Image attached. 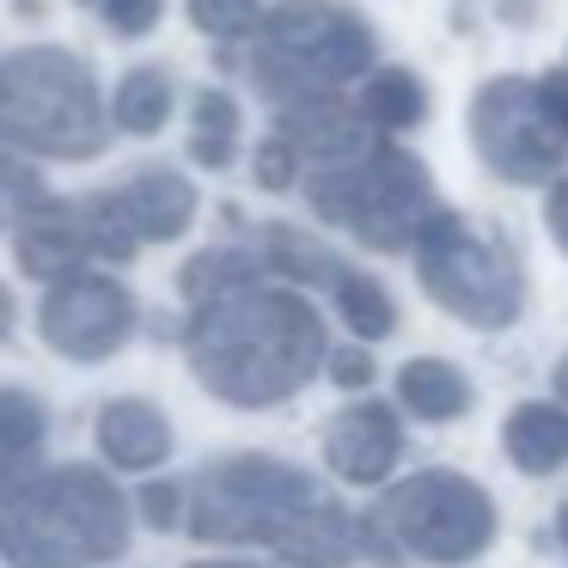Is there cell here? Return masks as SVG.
Masks as SVG:
<instances>
[{
  "mask_svg": "<svg viewBox=\"0 0 568 568\" xmlns=\"http://www.w3.org/2000/svg\"><path fill=\"white\" fill-rule=\"evenodd\" d=\"M300 172H306V160H300V148L282 135V129H275V135L257 148V184H263V190H287Z\"/></svg>",
  "mask_w": 568,
  "mask_h": 568,
  "instance_id": "cell-27",
  "label": "cell"
},
{
  "mask_svg": "<svg viewBox=\"0 0 568 568\" xmlns=\"http://www.w3.org/2000/svg\"><path fill=\"white\" fill-rule=\"evenodd\" d=\"M87 7H99L104 26L123 31V38H148V31L160 26V7H165V0H87Z\"/></svg>",
  "mask_w": 568,
  "mask_h": 568,
  "instance_id": "cell-28",
  "label": "cell"
},
{
  "mask_svg": "<svg viewBox=\"0 0 568 568\" xmlns=\"http://www.w3.org/2000/svg\"><path fill=\"white\" fill-rule=\"evenodd\" d=\"M257 257L270 263V270L306 282V287H336V282H343V263H336L318 239L294 233V226H270V233L257 239Z\"/></svg>",
  "mask_w": 568,
  "mask_h": 568,
  "instance_id": "cell-20",
  "label": "cell"
},
{
  "mask_svg": "<svg viewBox=\"0 0 568 568\" xmlns=\"http://www.w3.org/2000/svg\"><path fill=\"white\" fill-rule=\"evenodd\" d=\"M501 446L526 477H550L568 465V404H519L501 428Z\"/></svg>",
  "mask_w": 568,
  "mask_h": 568,
  "instance_id": "cell-17",
  "label": "cell"
},
{
  "mask_svg": "<svg viewBox=\"0 0 568 568\" xmlns=\"http://www.w3.org/2000/svg\"><path fill=\"white\" fill-rule=\"evenodd\" d=\"M141 514H148V526L172 531L178 519H184V489H172V483H153V489L141 495Z\"/></svg>",
  "mask_w": 568,
  "mask_h": 568,
  "instance_id": "cell-29",
  "label": "cell"
},
{
  "mask_svg": "<svg viewBox=\"0 0 568 568\" xmlns=\"http://www.w3.org/2000/svg\"><path fill=\"white\" fill-rule=\"evenodd\" d=\"M336 306H343L348 331H355L361 343H385V336L397 331L392 294H385L373 275H361V270H343V282H336Z\"/></svg>",
  "mask_w": 568,
  "mask_h": 568,
  "instance_id": "cell-22",
  "label": "cell"
},
{
  "mask_svg": "<svg viewBox=\"0 0 568 568\" xmlns=\"http://www.w3.org/2000/svg\"><path fill=\"white\" fill-rule=\"evenodd\" d=\"M397 404L422 422H453L470 409V379L453 361H434V355L404 361V373H397Z\"/></svg>",
  "mask_w": 568,
  "mask_h": 568,
  "instance_id": "cell-18",
  "label": "cell"
},
{
  "mask_svg": "<svg viewBox=\"0 0 568 568\" xmlns=\"http://www.w3.org/2000/svg\"><path fill=\"white\" fill-rule=\"evenodd\" d=\"M556 538H562V550H568V501H562V514H556Z\"/></svg>",
  "mask_w": 568,
  "mask_h": 568,
  "instance_id": "cell-34",
  "label": "cell"
},
{
  "mask_svg": "<svg viewBox=\"0 0 568 568\" xmlns=\"http://www.w3.org/2000/svg\"><path fill=\"white\" fill-rule=\"evenodd\" d=\"M373 74V31L336 0H282L257 26L251 80L275 104L318 99Z\"/></svg>",
  "mask_w": 568,
  "mask_h": 568,
  "instance_id": "cell-4",
  "label": "cell"
},
{
  "mask_svg": "<svg viewBox=\"0 0 568 568\" xmlns=\"http://www.w3.org/2000/svg\"><path fill=\"white\" fill-rule=\"evenodd\" d=\"M111 116L129 135H160L165 116H172V74H165V68H135V74L116 87Z\"/></svg>",
  "mask_w": 568,
  "mask_h": 568,
  "instance_id": "cell-21",
  "label": "cell"
},
{
  "mask_svg": "<svg viewBox=\"0 0 568 568\" xmlns=\"http://www.w3.org/2000/svg\"><path fill=\"white\" fill-rule=\"evenodd\" d=\"M38 331L55 355L68 361H111L116 348L135 336V294L111 275H62L50 282L43 294V312H38Z\"/></svg>",
  "mask_w": 568,
  "mask_h": 568,
  "instance_id": "cell-10",
  "label": "cell"
},
{
  "mask_svg": "<svg viewBox=\"0 0 568 568\" xmlns=\"http://www.w3.org/2000/svg\"><path fill=\"white\" fill-rule=\"evenodd\" d=\"M190 19H196L209 38H245L263 26L257 0H190Z\"/></svg>",
  "mask_w": 568,
  "mask_h": 568,
  "instance_id": "cell-26",
  "label": "cell"
},
{
  "mask_svg": "<svg viewBox=\"0 0 568 568\" xmlns=\"http://www.w3.org/2000/svg\"><path fill=\"white\" fill-rule=\"evenodd\" d=\"M129 544V501L92 465L31 477L0 507V556L13 568H99Z\"/></svg>",
  "mask_w": 568,
  "mask_h": 568,
  "instance_id": "cell-2",
  "label": "cell"
},
{
  "mask_svg": "<svg viewBox=\"0 0 568 568\" xmlns=\"http://www.w3.org/2000/svg\"><path fill=\"white\" fill-rule=\"evenodd\" d=\"M257 270H263V257H245V251H202V257L184 263L178 287H184V300L202 306V300H221V294H233V287L257 282Z\"/></svg>",
  "mask_w": 568,
  "mask_h": 568,
  "instance_id": "cell-23",
  "label": "cell"
},
{
  "mask_svg": "<svg viewBox=\"0 0 568 568\" xmlns=\"http://www.w3.org/2000/svg\"><path fill=\"white\" fill-rule=\"evenodd\" d=\"M43 202H50V190H43L38 165L13 160V153H0V233H19V226L43 209Z\"/></svg>",
  "mask_w": 568,
  "mask_h": 568,
  "instance_id": "cell-25",
  "label": "cell"
},
{
  "mask_svg": "<svg viewBox=\"0 0 568 568\" xmlns=\"http://www.w3.org/2000/svg\"><path fill=\"white\" fill-rule=\"evenodd\" d=\"M470 141L507 184H544L568 153V74L489 80L470 99Z\"/></svg>",
  "mask_w": 568,
  "mask_h": 568,
  "instance_id": "cell-9",
  "label": "cell"
},
{
  "mask_svg": "<svg viewBox=\"0 0 568 568\" xmlns=\"http://www.w3.org/2000/svg\"><path fill=\"white\" fill-rule=\"evenodd\" d=\"M111 141L92 68L68 50H19L0 62V148L38 160H92Z\"/></svg>",
  "mask_w": 568,
  "mask_h": 568,
  "instance_id": "cell-3",
  "label": "cell"
},
{
  "mask_svg": "<svg viewBox=\"0 0 568 568\" xmlns=\"http://www.w3.org/2000/svg\"><path fill=\"white\" fill-rule=\"evenodd\" d=\"M416 275L453 318L477 324V331H501L526 306V275H519L514 251L446 209L416 239Z\"/></svg>",
  "mask_w": 568,
  "mask_h": 568,
  "instance_id": "cell-8",
  "label": "cell"
},
{
  "mask_svg": "<svg viewBox=\"0 0 568 568\" xmlns=\"http://www.w3.org/2000/svg\"><path fill=\"white\" fill-rule=\"evenodd\" d=\"M331 379H336V385H367V379H373V361L348 348V355H336V361H331Z\"/></svg>",
  "mask_w": 568,
  "mask_h": 568,
  "instance_id": "cell-31",
  "label": "cell"
},
{
  "mask_svg": "<svg viewBox=\"0 0 568 568\" xmlns=\"http://www.w3.org/2000/svg\"><path fill=\"white\" fill-rule=\"evenodd\" d=\"M318 477L300 465L263 453H239L209 465L184 495V526L209 544H275L312 501H318Z\"/></svg>",
  "mask_w": 568,
  "mask_h": 568,
  "instance_id": "cell-7",
  "label": "cell"
},
{
  "mask_svg": "<svg viewBox=\"0 0 568 568\" xmlns=\"http://www.w3.org/2000/svg\"><path fill=\"white\" fill-rule=\"evenodd\" d=\"M99 453L116 470H153L172 453V422L148 397H116V404L99 409Z\"/></svg>",
  "mask_w": 568,
  "mask_h": 568,
  "instance_id": "cell-15",
  "label": "cell"
},
{
  "mask_svg": "<svg viewBox=\"0 0 568 568\" xmlns=\"http://www.w3.org/2000/svg\"><path fill=\"white\" fill-rule=\"evenodd\" d=\"M13 239H19V270L38 275V282H62V275L87 270V257H104L92 202H43Z\"/></svg>",
  "mask_w": 568,
  "mask_h": 568,
  "instance_id": "cell-12",
  "label": "cell"
},
{
  "mask_svg": "<svg viewBox=\"0 0 568 568\" xmlns=\"http://www.w3.org/2000/svg\"><path fill=\"white\" fill-rule=\"evenodd\" d=\"M7 331H13V294L0 287V343H7Z\"/></svg>",
  "mask_w": 568,
  "mask_h": 568,
  "instance_id": "cell-32",
  "label": "cell"
},
{
  "mask_svg": "<svg viewBox=\"0 0 568 568\" xmlns=\"http://www.w3.org/2000/svg\"><path fill=\"white\" fill-rule=\"evenodd\" d=\"M190 373L233 409H270L294 397L318 373L324 324L294 287H233L221 300H202L184 331Z\"/></svg>",
  "mask_w": 568,
  "mask_h": 568,
  "instance_id": "cell-1",
  "label": "cell"
},
{
  "mask_svg": "<svg viewBox=\"0 0 568 568\" xmlns=\"http://www.w3.org/2000/svg\"><path fill=\"white\" fill-rule=\"evenodd\" d=\"M544 221H550V239L568 251V178L550 184V202H544Z\"/></svg>",
  "mask_w": 568,
  "mask_h": 568,
  "instance_id": "cell-30",
  "label": "cell"
},
{
  "mask_svg": "<svg viewBox=\"0 0 568 568\" xmlns=\"http://www.w3.org/2000/svg\"><path fill=\"white\" fill-rule=\"evenodd\" d=\"M239 148V104L226 92H202L196 99V129H190V153L202 165H226Z\"/></svg>",
  "mask_w": 568,
  "mask_h": 568,
  "instance_id": "cell-24",
  "label": "cell"
},
{
  "mask_svg": "<svg viewBox=\"0 0 568 568\" xmlns=\"http://www.w3.org/2000/svg\"><path fill=\"white\" fill-rule=\"evenodd\" d=\"M50 440V416L31 392L0 385V507L38 477V453Z\"/></svg>",
  "mask_w": 568,
  "mask_h": 568,
  "instance_id": "cell-16",
  "label": "cell"
},
{
  "mask_svg": "<svg viewBox=\"0 0 568 568\" xmlns=\"http://www.w3.org/2000/svg\"><path fill=\"white\" fill-rule=\"evenodd\" d=\"M361 544H367V526H355L331 495H318V501H312L306 514L270 544V550L287 556L294 568H348L361 556Z\"/></svg>",
  "mask_w": 568,
  "mask_h": 568,
  "instance_id": "cell-14",
  "label": "cell"
},
{
  "mask_svg": "<svg viewBox=\"0 0 568 568\" xmlns=\"http://www.w3.org/2000/svg\"><path fill=\"white\" fill-rule=\"evenodd\" d=\"M196 568H233V562H196Z\"/></svg>",
  "mask_w": 568,
  "mask_h": 568,
  "instance_id": "cell-35",
  "label": "cell"
},
{
  "mask_svg": "<svg viewBox=\"0 0 568 568\" xmlns=\"http://www.w3.org/2000/svg\"><path fill=\"white\" fill-rule=\"evenodd\" d=\"M556 404H568V361L556 367Z\"/></svg>",
  "mask_w": 568,
  "mask_h": 568,
  "instance_id": "cell-33",
  "label": "cell"
},
{
  "mask_svg": "<svg viewBox=\"0 0 568 568\" xmlns=\"http://www.w3.org/2000/svg\"><path fill=\"white\" fill-rule=\"evenodd\" d=\"M361 111H367L373 129H416L422 116H428V92H422L416 74H404V68H373L367 80H361Z\"/></svg>",
  "mask_w": 568,
  "mask_h": 568,
  "instance_id": "cell-19",
  "label": "cell"
},
{
  "mask_svg": "<svg viewBox=\"0 0 568 568\" xmlns=\"http://www.w3.org/2000/svg\"><path fill=\"white\" fill-rule=\"evenodd\" d=\"M324 458L343 483H379L397 465V416L385 404H348L324 428Z\"/></svg>",
  "mask_w": 568,
  "mask_h": 568,
  "instance_id": "cell-13",
  "label": "cell"
},
{
  "mask_svg": "<svg viewBox=\"0 0 568 568\" xmlns=\"http://www.w3.org/2000/svg\"><path fill=\"white\" fill-rule=\"evenodd\" d=\"M92 221H99V245L111 263H123L135 245H165L196 221V190L184 172H141L129 184L92 196Z\"/></svg>",
  "mask_w": 568,
  "mask_h": 568,
  "instance_id": "cell-11",
  "label": "cell"
},
{
  "mask_svg": "<svg viewBox=\"0 0 568 568\" xmlns=\"http://www.w3.org/2000/svg\"><path fill=\"white\" fill-rule=\"evenodd\" d=\"M495 538V507L458 470H416L367 514V544L385 562H470Z\"/></svg>",
  "mask_w": 568,
  "mask_h": 568,
  "instance_id": "cell-6",
  "label": "cell"
},
{
  "mask_svg": "<svg viewBox=\"0 0 568 568\" xmlns=\"http://www.w3.org/2000/svg\"><path fill=\"white\" fill-rule=\"evenodd\" d=\"M306 202L331 226L355 233L373 251H404L422 239V226L434 221V184L422 172V160L397 148H373L348 165H324L306 172Z\"/></svg>",
  "mask_w": 568,
  "mask_h": 568,
  "instance_id": "cell-5",
  "label": "cell"
}]
</instances>
